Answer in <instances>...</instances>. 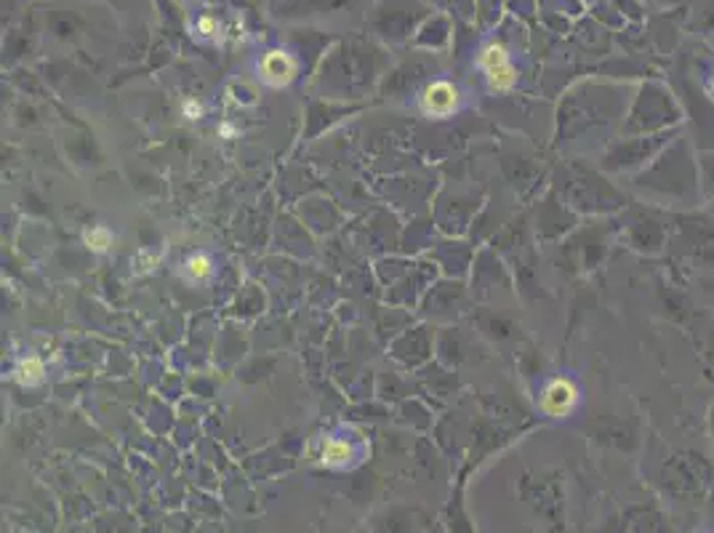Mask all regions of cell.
I'll return each mask as SVG.
<instances>
[{
    "label": "cell",
    "mask_w": 714,
    "mask_h": 533,
    "mask_svg": "<svg viewBox=\"0 0 714 533\" xmlns=\"http://www.w3.org/2000/svg\"><path fill=\"white\" fill-rule=\"evenodd\" d=\"M480 67L485 70V75L491 80V86L496 91H506V88H512V83H515V67H512V61H509V54H506L504 46H485L483 51V56H480Z\"/></svg>",
    "instance_id": "6da1fadb"
},
{
    "label": "cell",
    "mask_w": 714,
    "mask_h": 533,
    "mask_svg": "<svg viewBox=\"0 0 714 533\" xmlns=\"http://www.w3.org/2000/svg\"><path fill=\"white\" fill-rule=\"evenodd\" d=\"M576 403H579V392H576V387L568 379L549 381L547 389H544V395H541V405H544V411L552 413V416H565V413H570L576 408Z\"/></svg>",
    "instance_id": "7a4b0ae2"
},
{
    "label": "cell",
    "mask_w": 714,
    "mask_h": 533,
    "mask_svg": "<svg viewBox=\"0 0 714 533\" xmlns=\"http://www.w3.org/2000/svg\"><path fill=\"white\" fill-rule=\"evenodd\" d=\"M459 107V93L450 83H432L421 96V109L430 118H448Z\"/></svg>",
    "instance_id": "3957f363"
},
{
    "label": "cell",
    "mask_w": 714,
    "mask_h": 533,
    "mask_svg": "<svg viewBox=\"0 0 714 533\" xmlns=\"http://www.w3.org/2000/svg\"><path fill=\"white\" fill-rule=\"evenodd\" d=\"M296 75V61L291 59L285 51H269L267 56L261 59V77L264 83L280 88V86H288Z\"/></svg>",
    "instance_id": "277c9868"
},
{
    "label": "cell",
    "mask_w": 714,
    "mask_h": 533,
    "mask_svg": "<svg viewBox=\"0 0 714 533\" xmlns=\"http://www.w3.org/2000/svg\"><path fill=\"white\" fill-rule=\"evenodd\" d=\"M323 461L328 467H344L349 461V445L344 440H328L323 445Z\"/></svg>",
    "instance_id": "5b68a950"
},
{
    "label": "cell",
    "mask_w": 714,
    "mask_h": 533,
    "mask_svg": "<svg viewBox=\"0 0 714 533\" xmlns=\"http://www.w3.org/2000/svg\"><path fill=\"white\" fill-rule=\"evenodd\" d=\"M16 376L22 384H38V381L43 379V363L38 360V357H27V360H22L19 368H16Z\"/></svg>",
    "instance_id": "8992f818"
},
{
    "label": "cell",
    "mask_w": 714,
    "mask_h": 533,
    "mask_svg": "<svg viewBox=\"0 0 714 533\" xmlns=\"http://www.w3.org/2000/svg\"><path fill=\"white\" fill-rule=\"evenodd\" d=\"M86 243H89V248L102 254V251H107L112 245V232L107 227H93L86 232Z\"/></svg>",
    "instance_id": "52a82bcc"
},
{
    "label": "cell",
    "mask_w": 714,
    "mask_h": 533,
    "mask_svg": "<svg viewBox=\"0 0 714 533\" xmlns=\"http://www.w3.org/2000/svg\"><path fill=\"white\" fill-rule=\"evenodd\" d=\"M184 272L190 275L192 280H203V277H208V275H211L208 256H192V259H187V264H184Z\"/></svg>",
    "instance_id": "ba28073f"
},
{
    "label": "cell",
    "mask_w": 714,
    "mask_h": 533,
    "mask_svg": "<svg viewBox=\"0 0 714 533\" xmlns=\"http://www.w3.org/2000/svg\"><path fill=\"white\" fill-rule=\"evenodd\" d=\"M184 115H187L190 121H195V118L200 115V105H195V102H187V105H184Z\"/></svg>",
    "instance_id": "9c48e42d"
},
{
    "label": "cell",
    "mask_w": 714,
    "mask_h": 533,
    "mask_svg": "<svg viewBox=\"0 0 714 533\" xmlns=\"http://www.w3.org/2000/svg\"><path fill=\"white\" fill-rule=\"evenodd\" d=\"M213 27H216V24H213V19H208V16H203V19H200V30L206 32V35H211Z\"/></svg>",
    "instance_id": "30bf717a"
}]
</instances>
